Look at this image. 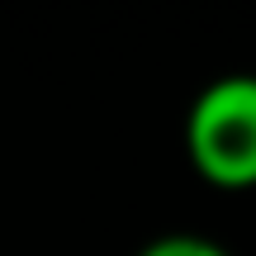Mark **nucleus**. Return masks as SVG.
Instances as JSON below:
<instances>
[{"mask_svg":"<svg viewBox=\"0 0 256 256\" xmlns=\"http://www.w3.org/2000/svg\"><path fill=\"white\" fill-rule=\"evenodd\" d=\"M190 166L218 190L256 185V76L232 72L209 81L185 114Z\"/></svg>","mask_w":256,"mask_h":256,"instance_id":"nucleus-1","label":"nucleus"},{"mask_svg":"<svg viewBox=\"0 0 256 256\" xmlns=\"http://www.w3.org/2000/svg\"><path fill=\"white\" fill-rule=\"evenodd\" d=\"M138 256H228V252L200 232H166V238H152Z\"/></svg>","mask_w":256,"mask_h":256,"instance_id":"nucleus-2","label":"nucleus"}]
</instances>
